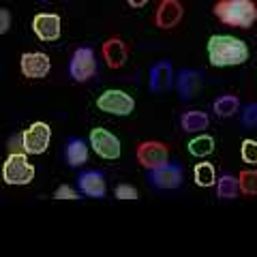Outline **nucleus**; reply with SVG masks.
Here are the masks:
<instances>
[{
	"label": "nucleus",
	"instance_id": "f257e3e1",
	"mask_svg": "<svg viewBox=\"0 0 257 257\" xmlns=\"http://www.w3.org/2000/svg\"><path fill=\"white\" fill-rule=\"evenodd\" d=\"M208 60L212 67H238L248 60V45L231 35H212L208 39Z\"/></svg>",
	"mask_w": 257,
	"mask_h": 257
},
{
	"label": "nucleus",
	"instance_id": "f03ea898",
	"mask_svg": "<svg viewBox=\"0 0 257 257\" xmlns=\"http://www.w3.org/2000/svg\"><path fill=\"white\" fill-rule=\"evenodd\" d=\"M214 15L231 28H251L257 20V7L253 0H219Z\"/></svg>",
	"mask_w": 257,
	"mask_h": 257
},
{
	"label": "nucleus",
	"instance_id": "7ed1b4c3",
	"mask_svg": "<svg viewBox=\"0 0 257 257\" xmlns=\"http://www.w3.org/2000/svg\"><path fill=\"white\" fill-rule=\"evenodd\" d=\"M28 155V152H26ZM22 152H11L3 165V180L11 187H24L35 180V165Z\"/></svg>",
	"mask_w": 257,
	"mask_h": 257
},
{
	"label": "nucleus",
	"instance_id": "20e7f679",
	"mask_svg": "<svg viewBox=\"0 0 257 257\" xmlns=\"http://www.w3.org/2000/svg\"><path fill=\"white\" fill-rule=\"evenodd\" d=\"M96 73V58H94V50L92 47H77L69 60V75L75 82L84 84L88 79H92Z\"/></svg>",
	"mask_w": 257,
	"mask_h": 257
},
{
	"label": "nucleus",
	"instance_id": "39448f33",
	"mask_svg": "<svg viewBox=\"0 0 257 257\" xmlns=\"http://www.w3.org/2000/svg\"><path fill=\"white\" fill-rule=\"evenodd\" d=\"M96 107L101 111H107L111 116H128L135 109V101L131 94H126L124 90H105L99 99H96Z\"/></svg>",
	"mask_w": 257,
	"mask_h": 257
},
{
	"label": "nucleus",
	"instance_id": "423d86ee",
	"mask_svg": "<svg viewBox=\"0 0 257 257\" xmlns=\"http://www.w3.org/2000/svg\"><path fill=\"white\" fill-rule=\"evenodd\" d=\"M90 146L101 159H107V161L120 159V152H122L120 140L111 131L103 128V126H94L90 131Z\"/></svg>",
	"mask_w": 257,
	"mask_h": 257
},
{
	"label": "nucleus",
	"instance_id": "0eeeda50",
	"mask_svg": "<svg viewBox=\"0 0 257 257\" xmlns=\"http://www.w3.org/2000/svg\"><path fill=\"white\" fill-rule=\"evenodd\" d=\"M52 128L47 122H32L26 131L22 133V146L28 155H43L50 146Z\"/></svg>",
	"mask_w": 257,
	"mask_h": 257
},
{
	"label": "nucleus",
	"instance_id": "6e6552de",
	"mask_svg": "<svg viewBox=\"0 0 257 257\" xmlns=\"http://www.w3.org/2000/svg\"><path fill=\"white\" fill-rule=\"evenodd\" d=\"M184 172L178 163H165L157 167V170H148V182L150 187L161 189V191H174L182 184Z\"/></svg>",
	"mask_w": 257,
	"mask_h": 257
},
{
	"label": "nucleus",
	"instance_id": "1a4fd4ad",
	"mask_svg": "<svg viewBox=\"0 0 257 257\" xmlns=\"http://www.w3.org/2000/svg\"><path fill=\"white\" fill-rule=\"evenodd\" d=\"M138 161L144 170H157V167L170 163V148L163 142H142L138 146Z\"/></svg>",
	"mask_w": 257,
	"mask_h": 257
},
{
	"label": "nucleus",
	"instance_id": "9d476101",
	"mask_svg": "<svg viewBox=\"0 0 257 257\" xmlns=\"http://www.w3.org/2000/svg\"><path fill=\"white\" fill-rule=\"evenodd\" d=\"M20 69L24 77L28 79H43L52 69V60L50 56L43 54V52H26L22 54V60H20Z\"/></svg>",
	"mask_w": 257,
	"mask_h": 257
},
{
	"label": "nucleus",
	"instance_id": "9b49d317",
	"mask_svg": "<svg viewBox=\"0 0 257 257\" xmlns=\"http://www.w3.org/2000/svg\"><path fill=\"white\" fill-rule=\"evenodd\" d=\"M32 30L45 43H52L60 37V18L56 13H39L32 20Z\"/></svg>",
	"mask_w": 257,
	"mask_h": 257
},
{
	"label": "nucleus",
	"instance_id": "f8f14e48",
	"mask_svg": "<svg viewBox=\"0 0 257 257\" xmlns=\"http://www.w3.org/2000/svg\"><path fill=\"white\" fill-rule=\"evenodd\" d=\"M174 84V67L170 60H159L157 64L150 67V77H148V88L150 92H163Z\"/></svg>",
	"mask_w": 257,
	"mask_h": 257
},
{
	"label": "nucleus",
	"instance_id": "ddd939ff",
	"mask_svg": "<svg viewBox=\"0 0 257 257\" xmlns=\"http://www.w3.org/2000/svg\"><path fill=\"white\" fill-rule=\"evenodd\" d=\"M77 189L88 197H105L107 193V184H105V176L96 170H88L77 176Z\"/></svg>",
	"mask_w": 257,
	"mask_h": 257
},
{
	"label": "nucleus",
	"instance_id": "4468645a",
	"mask_svg": "<svg viewBox=\"0 0 257 257\" xmlns=\"http://www.w3.org/2000/svg\"><path fill=\"white\" fill-rule=\"evenodd\" d=\"M199 84H202V75L195 69H180L176 75V90L182 101H191L197 94Z\"/></svg>",
	"mask_w": 257,
	"mask_h": 257
},
{
	"label": "nucleus",
	"instance_id": "2eb2a0df",
	"mask_svg": "<svg viewBox=\"0 0 257 257\" xmlns=\"http://www.w3.org/2000/svg\"><path fill=\"white\" fill-rule=\"evenodd\" d=\"M182 18V5L178 0H163L157 9L155 22L159 28H174Z\"/></svg>",
	"mask_w": 257,
	"mask_h": 257
},
{
	"label": "nucleus",
	"instance_id": "dca6fc26",
	"mask_svg": "<svg viewBox=\"0 0 257 257\" xmlns=\"http://www.w3.org/2000/svg\"><path fill=\"white\" fill-rule=\"evenodd\" d=\"M126 45L122 39H116V37H111L109 41L103 45V58L107 60V64L111 69H118V67H122L124 60H126Z\"/></svg>",
	"mask_w": 257,
	"mask_h": 257
},
{
	"label": "nucleus",
	"instance_id": "f3484780",
	"mask_svg": "<svg viewBox=\"0 0 257 257\" xmlns=\"http://www.w3.org/2000/svg\"><path fill=\"white\" fill-rule=\"evenodd\" d=\"M64 161L71 167H79L88 161V146L82 138H71L64 146Z\"/></svg>",
	"mask_w": 257,
	"mask_h": 257
},
{
	"label": "nucleus",
	"instance_id": "a211bd4d",
	"mask_svg": "<svg viewBox=\"0 0 257 257\" xmlns=\"http://www.w3.org/2000/svg\"><path fill=\"white\" fill-rule=\"evenodd\" d=\"M208 124H210V118L202 109H191L180 116V126L187 133H202L204 128H208Z\"/></svg>",
	"mask_w": 257,
	"mask_h": 257
},
{
	"label": "nucleus",
	"instance_id": "6ab92c4d",
	"mask_svg": "<svg viewBox=\"0 0 257 257\" xmlns=\"http://www.w3.org/2000/svg\"><path fill=\"white\" fill-rule=\"evenodd\" d=\"M240 193V180L236 178V176L231 174H223L219 180H216V197L225 199V202H229V199H236Z\"/></svg>",
	"mask_w": 257,
	"mask_h": 257
},
{
	"label": "nucleus",
	"instance_id": "aec40b11",
	"mask_svg": "<svg viewBox=\"0 0 257 257\" xmlns=\"http://www.w3.org/2000/svg\"><path fill=\"white\" fill-rule=\"evenodd\" d=\"M238 109H240V99L236 94H221L219 99H214V103H212V111L219 118L236 116Z\"/></svg>",
	"mask_w": 257,
	"mask_h": 257
},
{
	"label": "nucleus",
	"instance_id": "412c9836",
	"mask_svg": "<svg viewBox=\"0 0 257 257\" xmlns=\"http://www.w3.org/2000/svg\"><path fill=\"white\" fill-rule=\"evenodd\" d=\"M187 150L189 155L193 157H208L214 152V138H210V135H197V138H193L189 144H187Z\"/></svg>",
	"mask_w": 257,
	"mask_h": 257
},
{
	"label": "nucleus",
	"instance_id": "4be33fe9",
	"mask_svg": "<svg viewBox=\"0 0 257 257\" xmlns=\"http://www.w3.org/2000/svg\"><path fill=\"white\" fill-rule=\"evenodd\" d=\"M193 178H195L197 187H212V184H216V180H219L212 163H197L195 170H193Z\"/></svg>",
	"mask_w": 257,
	"mask_h": 257
},
{
	"label": "nucleus",
	"instance_id": "5701e85b",
	"mask_svg": "<svg viewBox=\"0 0 257 257\" xmlns=\"http://www.w3.org/2000/svg\"><path fill=\"white\" fill-rule=\"evenodd\" d=\"M240 180V191L244 195H257V170H244L238 176Z\"/></svg>",
	"mask_w": 257,
	"mask_h": 257
},
{
	"label": "nucleus",
	"instance_id": "b1692460",
	"mask_svg": "<svg viewBox=\"0 0 257 257\" xmlns=\"http://www.w3.org/2000/svg\"><path fill=\"white\" fill-rule=\"evenodd\" d=\"M240 157L248 165H257V140H244L240 144Z\"/></svg>",
	"mask_w": 257,
	"mask_h": 257
},
{
	"label": "nucleus",
	"instance_id": "393cba45",
	"mask_svg": "<svg viewBox=\"0 0 257 257\" xmlns=\"http://www.w3.org/2000/svg\"><path fill=\"white\" fill-rule=\"evenodd\" d=\"M242 124L244 126H257V103H248L242 109Z\"/></svg>",
	"mask_w": 257,
	"mask_h": 257
},
{
	"label": "nucleus",
	"instance_id": "a878e982",
	"mask_svg": "<svg viewBox=\"0 0 257 257\" xmlns=\"http://www.w3.org/2000/svg\"><path fill=\"white\" fill-rule=\"evenodd\" d=\"M79 193H82V191L69 187V184H60V187L56 189L54 197H56V199H82V195H79Z\"/></svg>",
	"mask_w": 257,
	"mask_h": 257
},
{
	"label": "nucleus",
	"instance_id": "bb28decb",
	"mask_svg": "<svg viewBox=\"0 0 257 257\" xmlns=\"http://www.w3.org/2000/svg\"><path fill=\"white\" fill-rule=\"evenodd\" d=\"M114 195L118 199H138L140 193L135 187H131V184H118V187L114 189Z\"/></svg>",
	"mask_w": 257,
	"mask_h": 257
},
{
	"label": "nucleus",
	"instance_id": "cd10ccee",
	"mask_svg": "<svg viewBox=\"0 0 257 257\" xmlns=\"http://www.w3.org/2000/svg\"><path fill=\"white\" fill-rule=\"evenodd\" d=\"M11 28V11L0 9V35H7Z\"/></svg>",
	"mask_w": 257,
	"mask_h": 257
},
{
	"label": "nucleus",
	"instance_id": "c85d7f7f",
	"mask_svg": "<svg viewBox=\"0 0 257 257\" xmlns=\"http://www.w3.org/2000/svg\"><path fill=\"white\" fill-rule=\"evenodd\" d=\"M148 3H150V0H128V5L138 7V9H140V7H144V5H148Z\"/></svg>",
	"mask_w": 257,
	"mask_h": 257
}]
</instances>
